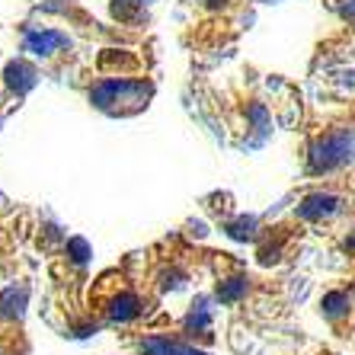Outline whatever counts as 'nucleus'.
Wrapping results in <instances>:
<instances>
[{"label": "nucleus", "mask_w": 355, "mask_h": 355, "mask_svg": "<svg viewBox=\"0 0 355 355\" xmlns=\"http://www.w3.org/2000/svg\"><path fill=\"white\" fill-rule=\"evenodd\" d=\"M176 3H180V7H189V3H192V0H176Z\"/></svg>", "instance_id": "2"}, {"label": "nucleus", "mask_w": 355, "mask_h": 355, "mask_svg": "<svg viewBox=\"0 0 355 355\" xmlns=\"http://www.w3.org/2000/svg\"><path fill=\"white\" fill-rule=\"evenodd\" d=\"M259 0H192L189 7V33L196 42H189L192 55L196 51H221L237 39L250 23V10Z\"/></svg>", "instance_id": "1"}]
</instances>
